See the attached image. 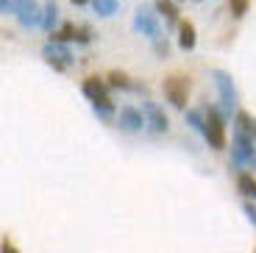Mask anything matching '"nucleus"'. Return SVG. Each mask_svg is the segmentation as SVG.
<instances>
[{
    "label": "nucleus",
    "mask_w": 256,
    "mask_h": 253,
    "mask_svg": "<svg viewBox=\"0 0 256 253\" xmlns=\"http://www.w3.org/2000/svg\"><path fill=\"white\" fill-rule=\"evenodd\" d=\"M254 142H256L254 136L234 131V145H231V156H234V162H237L240 167H245V170H256V150H254Z\"/></svg>",
    "instance_id": "nucleus-1"
},
{
    "label": "nucleus",
    "mask_w": 256,
    "mask_h": 253,
    "mask_svg": "<svg viewBox=\"0 0 256 253\" xmlns=\"http://www.w3.org/2000/svg\"><path fill=\"white\" fill-rule=\"evenodd\" d=\"M204 136L214 150H223L226 148V120L220 117V112L214 106H209V114H206V128Z\"/></svg>",
    "instance_id": "nucleus-2"
},
{
    "label": "nucleus",
    "mask_w": 256,
    "mask_h": 253,
    "mask_svg": "<svg viewBox=\"0 0 256 253\" xmlns=\"http://www.w3.org/2000/svg\"><path fill=\"white\" fill-rule=\"evenodd\" d=\"M134 31L142 34V36L148 39H162V26H159V17H156L154 8H148V6H140L134 12Z\"/></svg>",
    "instance_id": "nucleus-3"
},
{
    "label": "nucleus",
    "mask_w": 256,
    "mask_h": 253,
    "mask_svg": "<svg viewBox=\"0 0 256 253\" xmlns=\"http://www.w3.org/2000/svg\"><path fill=\"white\" fill-rule=\"evenodd\" d=\"M162 89H164V98L170 100V106H176V108L186 106V98H190V81H186L184 76H167L164 84H162Z\"/></svg>",
    "instance_id": "nucleus-4"
},
{
    "label": "nucleus",
    "mask_w": 256,
    "mask_h": 253,
    "mask_svg": "<svg viewBox=\"0 0 256 253\" xmlns=\"http://www.w3.org/2000/svg\"><path fill=\"white\" fill-rule=\"evenodd\" d=\"M42 53H45V62L53 64V70H67V67L76 64V56H72V53L64 48V42H58V39H50V42L42 48Z\"/></svg>",
    "instance_id": "nucleus-5"
},
{
    "label": "nucleus",
    "mask_w": 256,
    "mask_h": 253,
    "mask_svg": "<svg viewBox=\"0 0 256 253\" xmlns=\"http://www.w3.org/2000/svg\"><path fill=\"white\" fill-rule=\"evenodd\" d=\"M212 78H214V86H218V95H220L223 108H226V112H231V108L237 106V89H234L231 76H228V72H223V70H214V72H212Z\"/></svg>",
    "instance_id": "nucleus-6"
},
{
    "label": "nucleus",
    "mask_w": 256,
    "mask_h": 253,
    "mask_svg": "<svg viewBox=\"0 0 256 253\" xmlns=\"http://www.w3.org/2000/svg\"><path fill=\"white\" fill-rule=\"evenodd\" d=\"M142 114H145V122H148V128H150L154 134H164L167 128H170V120H167V114L162 112L159 103L145 100L142 103Z\"/></svg>",
    "instance_id": "nucleus-7"
},
{
    "label": "nucleus",
    "mask_w": 256,
    "mask_h": 253,
    "mask_svg": "<svg viewBox=\"0 0 256 253\" xmlns=\"http://www.w3.org/2000/svg\"><path fill=\"white\" fill-rule=\"evenodd\" d=\"M17 22L22 28H34V26H42V6H39L36 0H22L17 8Z\"/></svg>",
    "instance_id": "nucleus-8"
},
{
    "label": "nucleus",
    "mask_w": 256,
    "mask_h": 253,
    "mask_svg": "<svg viewBox=\"0 0 256 253\" xmlns=\"http://www.w3.org/2000/svg\"><path fill=\"white\" fill-rule=\"evenodd\" d=\"M117 126H120L122 131H128V134H136V131H142V128H148V122H145V114H142L140 108L126 106V108H120Z\"/></svg>",
    "instance_id": "nucleus-9"
},
{
    "label": "nucleus",
    "mask_w": 256,
    "mask_h": 253,
    "mask_svg": "<svg viewBox=\"0 0 256 253\" xmlns=\"http://www.w3.org/2000/svg\"><path fill=\"white\" fill-rule=\"evenodd\" d=\"M195 42H198V36H195V26H192L190 20H181L178 22V48L181 50H192Z\"/></svg>",
    "instance_id": "nucleus-10"
},
{
    "label": "nucleus",
    "mask_w": 256,
    "mask_h": 253,
    "mask_svg": "<svg viewBox=\"0 0 256 253\" xmlns=\"http://www.w3.org/2000/svg\"><path fill=\"white\" fill-rule=\"evenodd\" d=\"M81 92L86 95V100H98V98L106 95V84H103L98 76H92V78H86V81L81 84Z\"/></svg>",
    "instance_id": "nucleus-11"
},
{
    "label": "nucleus",
    "mask_w": 256,
    "mask_h": 253,
    "mask_svg": "<svg viewBox=\"0 0 256 253\" xmlns=\"http://www.w3.org/2000/svg\"><path fill=\"white\" fill-rule=\"evenodd\" d=\"M56 22H58V6H56V0H48L45 6H42V28L48 34H53L56 31Z\"/></svg>",
    "instance_id": "nucleus-12"
},
{
    "label": "nucleus",
    "mask_w": 256,
    "mask_h": 253,
    "mask_svg": "<svg viewBox=\"0 0 256 253\" xmlns=\"http://www.w3.org/2000/svg\"><path fill=\"white\" fill-rule=\"evenodd\" d=\"M234 131L248 134V136H254V140H256V120H250L248 112H237V117H234Z\"/></svg>",
    "instance_id": "nucleus-13"
},
{
    "label": "nucleus",
    "mask_w": 256,
    "mask_h": 253,
    "mask_svg": "<svg viewBox=\"0 0 256 253\" xmlns=\"http://www.w3.org/2000/svg\"><path fill=\"white\" fill-rule=\"evenodd\" d=\"M92 108H95V114L100 117V120H112V117H114V103L109 100V95L92 100Z\"/></svg>",
    "instance_id": "nucleus-14"
},
{
    "label": "nucleus",
    "mask_w": 256,
    "mask_h": 253,
    "mask_svg": "<svg viewBox=\"0 0 256 253\" xmlns=\"http://www.w3.org/2000/svg\"><path fill=\"white\" fill-rule=\"evenodd\" d=\"M92 8L98 17H114L120 8V0H92Z\"/></svg>",
    "instance_id": "nucleus-15"
},
{
    "label": "nucleus",
    "mask_w": 256,
    "mask_h": 253,
    "mask_svg": "<svg viewBox=\"0 0 256 253\" xmlns=\"http://www.w3.org/2000/svg\"><path fill=\"white\" fill-rule=\"evenodd\" d=\"M156 12L164 14L167 22H173V26H178V8H176L173 0H156Z\"/></svg>",
    "instance_id": "nucleus-16"
},
{
    "label": "nucleus",
    "mask_w": 256,
    "mask_h": 253,
    "mask_svg": "<svg viewBox=\"0 0 256 253\" xmlns=\"http://www.w3.org/2000/svg\"><path fill=\"white\" fill-rule=\"evenodd\" d=\"M237 190L242 192L245 198H254V200H256V181H254V176H248V172H240Z\"/></svg>",
    "instance_id": "nucleus-17"
},
{
    "label": "nucleus",
    "mask_w": 256,
    "mask_h": 253,
    "mask_svg": "<svg viewBox=\"0 0 256 253\" xmlns=\"http://www.w3.org/2000/svg\"><path fill=\"white\" fill-rule=\"evenodd\" d=\"M78 31H81V28H76L72 22H64L62 31H53V39H58V42H72V39H76L78 42Z\"/></svg>",
    "instance_id": "nucleus-18"
},
{
    "label": "nucleus",
    "mask_w": 256,
    "mask_h": 253,
    "mask_svg": "<svg viewBox=\"0 0 256 253\" xmlns=\"http://www.w3.org/2000/svg\"><path fill=\"white\" fill-rule=\"evenodd\" d=\"M186 122H190L192 131H200V134H204V128H206V120L198 112H186Z\"/></svg>",
    "instance_id": "nucleus-19"
},
{
    "label": "nucleus",
    "mask_w": 256,
    "mask_h": 253,
    "mask_svg": "<svg viewBox=\"0 0 256 253\" xmlns=\"http://www.w3.org/2000/svg\"><path fill=\"white\" fill-rule=\"evenodd\" d=\"M109 86H120V89H131V81H128V76L126 72H112L109 76Z\"/></svg>",
    "instance_id": "nucleus-20"
},
{
    "label": "nucleus",
    "mask_w": 256,
    "mask_h": 253,
    "mask_svg": "<svg viewBox=\"0 0 256 253\" xmlns=\"http://www.w3.org/2000/svg\"><path fill=\"white\" fill-rule=\"evenodd\" d=\"M250 6V0H228V8L234 17H245V12H248Z\"/></svg>",
    "instance_id": "nucleus-21"
},
{
    "label": "nucleus",
    "mask_w": 256,
    "mask_h": 253,
    "mask_svg": "<svg viewBox=\"0 0 256 253\" xmlns=\"http://www.w3.org/2000/svg\"><path fill=\"white\" fill-rule=\"evenodd\" d=\"M20 3H22V0H0V12L3 14H17Z\"/></svg>",
    "instance_id": "nucleus-22"
},
{
    "label": "nucleus",
    "mask_w": 256,
    "mask_h": 253,
    "mask_svg": "<svg viewBox=\"0 0 256 253\" xmlns=\"http://www.w3.org/2000/svg\"><path fill=\"white\" fill-rule=\"evenodd\" d=\"M245 214H248V220L256 226V206L254 203H245Z\"/></svg>",
    "instance_id": "nucleus-23"
},
{
    "label": "nucleus",
    "mask_w": 256,
    "mask_h": 253,
    "mask_svg": "<svg viewBox=\"0 0 256 253\" xmlns=\"http://www.w3.org/2000/svg\"><path fill=\"white\" fill-rule=\"evenodd\" d=\"M156 53H159V56H167V50H170V48H167V42H162V39H156Z\"/></svg>",
    "instance_id": "nucleus-24"
},
{
    "label": "nucleus",
    "mask_w": 256,
    "mask_h": 253,
    "mask_svg": "<svg viewBox=\"0 0 256 253\" xmlns=\"http://www.w3.org/2000/svg\"><path fill=\"white\" fill-rule=\"evenodd\" d=\"M3 253H17V248H14L12 242L6 240V242H3Z\"/></svg>",
    "instance_id": "nucleus-25"
},
{
    "label": "nucleus",
    "mask_w": 256,
    "mask_h": 253,
    "mask_svg": "<svg viewBox=\"0 0 256 253\" xmlns=\"http://www.w3.org/2000/svg\"><path fill=\"white\" fill-rule=\"evenodd\" d=\"M72 6H86V3H92V0H70Z\"/></svg>",
    "instance_id": "nucleus-26"
}]
</instances>
